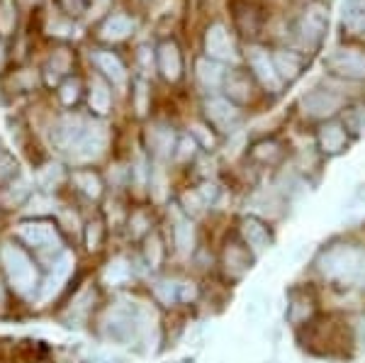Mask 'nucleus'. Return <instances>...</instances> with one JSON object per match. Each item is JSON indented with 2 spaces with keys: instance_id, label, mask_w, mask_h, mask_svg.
I'll list each match as a JSON object with an SVG mask.
<instances>
[{
  "instance_id": "nucleus-28",
  "label": "nucleus",
  "mask_w": 365,
  "mask_h": 363,
  "mask_svg": "<svg viewBox=\"0 0 365 363\" xmlns=\"http://www.w3.org/2000/svg\"><path fill=\"white\" fill-rule=\"evenodd\" d=\"M173 244L178 249V254H190L195 247V227L187 218H178L173 222Z\"/></svg>"
},
{
  "instance_id": "nucleus-27",
  "label": "nucleus",
  "mask_w": 365,
  "mask_h": 363,
  "mask_svg": "<svg viewBox=\"0 0 365 363\" xmlns=\"http://www.w3.org/2000/svg\"><path fill=\"white\" fill-rule=\"evenodd\" d=\"M132 276H134V268L125 256H117V259L110 261L108 266H105V273H103L105 283L113 285V288H120V285L129 283Z\"/></svg>"
},
{
  "instance_id": "nucleus-30",
  "label": "nucleus",
  "mask_w": 365,
  "mask_h": 363,
  "mask_svg": "<svg viewBox=\"0 0 365 363\" xmlns=\"http://www.w3.org/2000/svg\"><path fill=\"white\" fill-rule=\"evenodd\" d=\"M81 96H83V83L76 76H68L66 81L58 83V101H61L63 108H73L81 101Z\"/></svg>"
},
{
  "instance_id": "nucleus-4",
  "label": "nucleus",
  "mask_w": 365,
  "mask_h": 363,
  "mask_svg": "<svg viewBox=\"0 0 365 363\" xmlns=\"http://www.w3.org/2000/svg\"><path fill=\"white\" fill-rule=\"evenodd\" d=\"M17 242L25 249L34 251L39 259L51 263L58 254H63V237L58 232V225L49 218H29L15 227Z\"/></svg>"
},
{
  "instance_id": "nucleus-45",
  "label": "nucleus",
  "mask_w": 365,
  "mask_h": 363,
  "mask_svg": "<svg viewBox=\"0 0 365 363\" xmlns=\"http://www.w3.org/2000/svg\"><path fill=\"white\" fill-rule=\"evenodd\" d=\"M197 193H200V198H202V203L205 205H212L217 200V195H220V190H217V185L215 183H207V180H205L202 185H200V188H195Z\"/></svg>"
},
{
  "instance_id": "nucleus-20",
  "label": "nucleus",
  "mask_w": 365,
  "mask_h": 363,
  "mask_svg": "<svg viewBox=\"0 0 365 363\" xmlns=\"http://www.w3.org/2000/svg\"><path fill=\"white\" fill-rule=\"evenodd\" d=\"M241 237L249 244V249L253 254H263L270 247V232L258 218H244L241 220Z\"/></svg>"
},
{
  "instance_id": "nucleus-48",
  "label": "nucleus",
  "mask_w": 365,
  "mask_h": 363,
  "mask_svg": "<svg viewBox=\"0 0 365 363\" xmlns=\"http://www.w3.org/2000/svg\"><path fill=\"white\" fill-rule=\"evenodd\" d=\"M3 63H5V51H3V42H0V71H3Z\"/></svg>"
},
{
  "instance_id": "nucleus-26",
  "label": "nucleus",
  "mask_w": 365,
  "mask_h": 363,
  "mask_svg": "<svg viewBox=\"0 0 365 363\" xmlns=\"http://www.w3.org/2000/svg\"><path fill=\"white\" fill-rule=\"evenodd\" d=\"M314 312V300L307 295V292H292L290 302H287V322L290 324H302L307 322Z\"/></svg>"
},
{
  "instance_id": "nucleus-39",
  "label": "nucleus",
  "mask_w": 365,
  "mask_h": 363,
  "mask_svg": "<svg viewBox=\"0 0 365 363\" xmlns=\"http://www.w3.org/2000/svg\"><path fill=\"white\" fill-rule=\"evenodd\" d=\"M146 263H149L151 268H156L158 263H161V256H163V247H161V239H158V234H149L146 237Z\"/></svg>"
},
{
  "instance_id": "nucleus-31",
  "label": "nucleus",
  "mask_w": 365,
  "mask_h": 363,
  "mask_svg": "<svg viewBox=\"0 0 365 363\" xmlns=\"http://www.w3.org/2000/svg\"><path fill=\"white\" fill-rule=\"evenodd\" d=\"M178 288H180L178 280L158 278L154 283V295L161 305H173V302H178Z\"/></svg>"
},
{
  "instance_id": "nucleus-23",
  "label": "nucleus",
  "mask_w": 365,
  "mask_h": 363,
  "mask_svg": "<svg viewBox=\"0 0 365 363\" xmlns=\"http://www.w3.org/2000/svg\"><path fill=\"white\" fill-rule=\"evenodd\" d=\"M341 25L351 34H365V0H344Z\"/></svg>"
},
{
  "instance_id": "nucleus-9",
  "label": "nucleus",
  "mask_w": 365,
  "mask_h": 363,
  "mask_svg": "<svg viewBox=\"0 0 365 363\" xmlns=\"http://www.w3.org/2000/svg\"><path fill=\"white\" fill-rule=\"evenodd\" d=\"M344 105V98L339 96L331 88H312V91L304 93L299 98V108L307 117H314V120H327V117L336 115Z\"/></svg>"
},
{
  "instance_id": "nucleus-33",
  "label": "nucleus",
  "mask_w": 365,
  "mask_h": 363,
  "mask_svg": "<svg viewBox=\"0 0 365 363\" xmlns=\"http://www.w3.org/2000/svg\"><path fill=\"white\" fill-rule=\"evenodd\" d=\"M61 180H63V171L58 166H44V168H39V173H37V183L44 193L56 190L58 185H61Z\"/></svg>"
},
{
  "instance_id": "nucleus-18",
  "label": "nucleus",
  "mask_w": 365,
  "mask_h": 363,
  "mask_svg": "<svg viewBox=\"0 0 365 363\" xmlns=\"http://www.w3.org/2000/svg\"><path fill=\"white\" fill-rule=\"evenodd\" d=\"M88 108L96 117H105L113 108V86L103 76H93L88 83Z\"/></svg>"
},
{
  "instance_id": "nucleus-35",
  "label": "nucleus",
  "mask_w": 365,
  "mask_h": 363,
  "mask_svg": "<svg viewBox=\"0 0 365 363\" xmlns=\"http://www.w3.org/2000/svg\"><path fill=\"white\" fill-rule=\"evenodd\" d=\"M93 3H96V0H56L58 10H61L66 17H71V20L83 17L88 10L93 8Z\"/></svg>"
},
{
  "instance_id": "nucleus-43",
  "label": "nucleus",
  "mask_w": 365,
  "mask_h": 363,
  "mask_svg": "<svg viewBox=\"0 0 365 363\" xmlns=\"http://www.w3.org/2000/svg\"><path fill=\"white\" fill-rule=\"evenodd\" d=\"M182 208H185V213H190V215H200L202 213L207 205L202 203V198H200V193L197 190H190V193H182Z\"/></svg>"
},
{
  "instance_id": "nucleus-42",
  "label": "nucleus",
  "mask_w": 365,
  "mask_h": 363,
  "mask_svg": "<svg viewBox=\"0 0 365 363\" xmlns=\"http://www.w3.org/2000/svg\"><path fill=\"white\" fill-rule=\"evenodd\" d=\"M149 227H151V220L146 213H137L132 215V220H129V232H132V237H141V234H149Z\"/></svg>"
},
{
  "instance_id": "nucleus-13",
  "label": "nucleus",
  "mask_w": 365,
  "mask_h": 363,
  "mask_svg": "<svg viewBox=\"0 0 365 363\" xmlns=\"http://www.w3.org/2000/svg\"><path fill=\"white\" fill-rule=\"evenodd\" d=\"M144 139H146L149 151L156 156V159H168V156H173L175 144H178L173 127H168L166 122H154V125H149Z\"/></svg>"
},
{
  "instance_id": "nucleus-40",
  "label": "nucleus",
  "mask_w": 365,
  "mask_h": 363,
  "mask_svg": "<svg viewBox=\"0 0 365 363\" xmlns=\"http://www.w3.org/2000/svg\"><path fill=\"white\" fill-rule=\"evenodd\" d=\"M134 110H137V115L141 117L149 110V86H146L144 78H139L137 83H134Z\"/></svg>"
},
{
  "instance_id": "nucleus-19",
  "label": "nucleus",
  "mask_w": 365,
  "mask_h": 363,
  "mask_svg": "<svg viewBox=\"0 0 365 363\" xmlns=\"http://www.w3.org/2000/svg\"><path fill=\"white\" fill-rule=\"evenodd\" d=\"M222 88H225V98L227 101H232L234 105H244L253 98L251 78L244 71H239V68H232V71L227 68V76H225V83H222Z\"/></svg>"
},
{
  "instance_id": "nucleus-17",
  "label": "nucleus",
  "mask_w": 365,
  "mask_h": 363,
  "mask_svg": "<svg viewBox=\"0 0 365 363\" xmlns=\"http://www.w3.org/2000/svg\"><path fill=\"white\" fill-rule=\"evenodd\" d=\"M273 63H275V71H278L282 83H295L299 76H302L304 66H307V58L299 54V51H292V49H275Z\"/></svg>"
},
{
  "instance_id": "nucleus-50",
  "label": "nucleus",
  "mask_w": 365,
  "mask_h": 363,
  "mask_svg": "<svg viewBox=\"0 0 365 363\" xmlns=\"http://www.w3.org/2000/svg\"><path fill=\"white\" fill-rule=\"evenodd\" d=\"M91 363H113V361H91Z\"/></svg>"
},
{
  "instance_id": "nucleus-1",
  "label": "nucleus",
  "mask_w": 365,
  "mask_h": 363,
  "mask_svg": "<svg viewBox=\"0 0 365 363\" xmlns=\"http://www.w3.org/2000/svg\"><path fill=\"white\" fill-rule=\"evenodd\" d=\"M51 146L63 156V159L73 163H88L96 161L105 154V146H108V127L100 120H91L83 115H61L54 120L49 130Z\"/></svg>"
},
{
  "instance_id": "nucleus-10",
  "label": "nucleus",
  "mask_w": 365,
  "mask_h": 363,
  "mask_svg": "<svg viewBox=\"0 0 365 363\" xmlns=\"http://www.w3.org/2000/svg\"><path fill=\"white\" fill-rule=\"evenodd\" d=\"M202 44H205V56L207 58H215V61H220V63L237 61V44H234L232 34L227 32V27L220 25V22L207 27Z\"/></svg>"
},
{
  "instance_id": "nucleus-6",
  "label": "nucleus",
  "mask_w": 365,
  "mask_h": 363,
  "mask_svg": "<svg viewBox=\"0 0 365 363\" xmlns=\"http://www.w3.org/2000/svg\"><path fill=\"white\" fill-rule=\"evenodd\" d=\"M329 73L339 76L346 81H365V49L358 46H341L331 51L324 61Z\"/></svg>"
},
{
  "instance_id": "nucleus-12",
  "label": "nucleus",
  "mask_w": 365,
  "mask_h": 363,
  "mask_svg": "<svg viewBox=\"0 0 365 363\" xmlns=\"http://www.w3.org/2000/svg\"><path fill=\"white\" fill-rule=\"evenodd\" d=\"M317 146H319L322 154L327 156H339L349 149V130L344 127V122L329 120L324 122L317 132Z\"/></svg>"
},
{
  "instance_id": "nucleus-7",
  "label": "nucleus",
  "mask_w": 365,
  "mask_h": 363,
  "mask_svg": "<svg viewBox=\"0 0 365 363\" xmlns=\"http://www.w3.org/2000/svg\"><path fill=\"white\" fill-rule=\"evenodd\" d=\"M246 61H249V71L253 78L258 81L266 91L270 93H280L282 91V81L278 71H275V63H273V51H268L266 46H258L251 44L246 49Z\"/></svg>"
},
{
  "instance_id": "nucleus-3",
  "label": "nucleus",
  "mask_w": 365,
  "mask_h": 363,
  "mask_svg": "<svg viewBox=\"0 0 365 363\" xmlns=\"http://www.w3.org/2000/svg\"><path fill=\"white\" fill-rule=\"evenodd\" d=\"M322 276L339 283H363L365 285V249L353 244H334L324 249L317 259Z\"/></svg>"
},
{
  "instance_id": "nucleus-11",
  "label": "nucleus",
  "mask_w": 365,
  "mask_h": 363,
  "mask_svg": "<svg viewBox=\"0 0 365 363\" xmlns=\"http://www.w3.org/2000/svg\"><path fill=\"white\" fill-rule=\"evenodd\" d=\"M156 56V68L161 73V78L166 83H178L182 78V54H180V46L173 39H161L154 49Z\"/></svg>"
},
{
  "instance_id": "nucleus-38",
  "label": "nucleus",
  "mask_w": 365,
  "mask_h": 363,
  "mask_svg": "<svg viewBox=\"0 0 365 363\" xmlns=\"http://www.w3.org/2000/svg\"><path fill=\"white\" fill-rule=\"evenodd\" d=\"M83 237H86V249L88 251H98L100 244H103V222H100V220L88 222L86 230H83Z\"/></svg>"
},
{
  "instance_id": "nucleus-47",
  "label": "nucleus",
  "mask_w": 365,
  "mask_h": 363,
  "mask_svg": "<svg viewBox=\"0 0 365 363\" xmlns=\"http://www.w3.org/2000/svg\"><path fill=\"white\" fill-rule=\"evenodd\" d=\"M358 334H361V342H363V347H365V317L361 319V327H358Z\"/></svg>"
},
{
  "instance_id": "nucleus-37",
  "label": "nucleus",
  "mask_w": 365,
  "mask_h": 363,
  "mask_svg": "<svg viewBox=\"0 0 365 363\" xmlns=\"http://www.w3.org/2000/svg\"><path fill=\"white\" fill-rule=\"evenodd\" d=\"M195 154H197V142L190 137V134H182V137L178 139V144H175V151H173L175 161L185 163V161H190Z\"/></svg>"
},
{
  "instance_id": "nucleus-15",
  "label": "nucleus",
  "mask_w": 365,
  "mask_h": 363,
  "mask_svg": "<svg viewBox=\"0 0 365 363\" xmlns=\"http://www.w3.org/2000/svg\"><path fill=\"white\" fill-rule=\"evenodd\" d=\"M91 58H93V63H96V68H98V76H103L110 86L122 88L127 83V66L122 63V58L117 54L100 49V51H93Z\"/></svg>"
},
{
  "instance_id": "nucleus-29",
  "label": "nucleus",
  "mask_w": 365,
  "mask_h": 363,
  "mask_svg": "<svg viewBox=\"0 0 365 363\" xmlns=\"http://www.w3.org/2000/svg\"><path fill=\"white\" fill-rule=\"evenodd\" d=\"M17 29V8L15 0H0V42L13 39Z\"/></svg>"
},
{
  "instance_id": "nucleus-22",
  "label": "nucleus",
  "mask_w": 365,
  "mask_h": 363,
  "mask_svg": "<svg viewBox=\"0 0 365 363\" xmlns=\"http://www.w3.org/2000/svg\"><path fill=\"white\" fill-rule=\"evenodd\" d=\"M71 183H73V188L83 198H88V200H100L103 188H105L103 178H100L93 168H76V171L71 173Z\"/></svg>"
},
{
  "instance_id": "nucleus-16",
  "label": "nucleus",
  "mask_w": 365,
  "mask_h": 363,
  "mask_svg": "<svg viewBox=\"0 0 365 363\" xmlns=\"http://www.w3.org/2000/svg\"><path fill=\"white\" fill-rule=\"evenodd\" d=\"M134 29H137V22H134L132 17L125 13H115V15H108L98 25V37L103 39V42L117 44L132 37Z\"/></svg>"
},
{
  "instance_id": "nucleus-34",
  "label": "nucleus",
  "mask_w": 365,
  "mask_h": 363,
  "mask_svg": "<svg viewBox=\"0 0 365 363\" xmlns=\"http://www.w3.org/2000/svg\"><path fill=\"white\" fill-rule=\"evenodd\" d=\"M344 127L353 134H363L365 132V103H358L353 108L346 110L344 117Z\"/></svg>"
},
{
  "instance_id": "nucleus-5",
  "label": "nucleus",
  "mask_w": 365,
  "mask_h": 363,
  "mask_svg": "<svg viewBox=\"0 0 365 363\" xmlns=\"http://www.w3.org/2000/svg\"><path fill=\"white\" fill-rule=\"evenodd\" d=\"M327 29H329V8L319 3V0H312L297 20V37L309 49H317L324 42V37H327Z\"/></svg>"
},
{
  "instance_id": "nucleus-14",
  "label": "nucleus",
  "mask_w": 365,
  "mask_h": 363,
  "mask_svg": "<svg viewBox=\"0 0 365 363\" xmlns=\"http://www.w3.org/2000/svg\"><path fill=\"white\" fill-rule=\"evenodd\" d=\"M76 63V54L66 46H61V49H54L51 51V56L44 61L42 66V76H44V83L46 86H58L61 81H66L71 76V68H73Z\"/></svg>"
},
{
  "instance_id": "nucleus-21",
  "label": "nucleus",
  "mask_w": 365,
  "mask_h": 363,
  "mask_svg": "<svg viewBox=\"0 0 365 363\" xmlns=\"http://www.w3.org/2000/svg\"><path fill=\"white\" fill-rule=\"evenodd\" d=\"M195 76H197V83L205 88V91H217L225 83V76H227V68L225 63L215 61V58H197L195 61Z\"/></svg>"
},
{
  "instance_id": "nucleus-25",
  "label": "nucleus",
  "mask_w": 365,
  "mask_h": 363,
  "mask_svg": "<svg viewBox=\"0 0 365 363\" xmlns=\"http://www.w3.org/2000/svg\"><path fill=\"white\" fill-rule=\"evenodd\" d=\"M93 305H96V288L91 283L83 285L73 297H71V305H68V317L71 322L76 319H86L88 315L93 312Z\"/></svg>"
},
{
  "instance_id": "nucleus-32",
  "label": "nucleus",
  "mask_w": 365,
  "mask_h": 363,
  "mask_svg": "<svg viewBox=\"0 0 365 363\" xmlns=\"http://www.w3.org/2000/svg\"><path fill=\"white\" fill-rule=\"evenodd\" d=\"M253 159H258L261 163H275L282 156V149L278 142H273V139H266V142H258L253 146L251 151Z\"/></svg>"
},
{
  "instance_id": "nucleus-24",
  "label": "nucleus",
  "mask_w": 365,
  "mask_h": 363,
  "mask_svg": "<svg viewBox=\"0 0 365 363\" xmlns=\"http://www.w3.org/2000/svg\"><path fill=\"white\" fill-rule=\"evenodd\" d=\"M251 268V256L244 247H239L237 242H229L225 247V271L232 278H239L241 273Z\"/></svg>"
},
{
  "instance_id": "nucleus-36",
  "label": "nucleus",
  "mask_w": 365,
  "mask_h": 363,
  "mask_svg": "<svg viewBox=\"0 0 365 363\" xmlns=\"http://www.w3.org/2000/svg\"><path fill=\"white\" fill-rule=\"evenodd\" d=\"M17 178V161L10 151L0 149V185H8Z\"/></svg>"
},
{
  "instance_id": "nucleus-44",
  "label": "nucleus",
  "mask_w": 365,
  "mask_h": 363,
  "mask_svg": "<svg viewBox=\"0 0 365 363\" xmlns=\"http://www.w3.org/2000/svg\"><path fill=\"white\" fill-rule=\"evenodd\" d=\"M197 297V285L192 280H182L178 288V302H192Z\"/></svg>"
},
{
  "instance_id": "nucleus-8",
  "label": "nucleus",
  "mask_w": 365,
  "mask_h": 363,
  "mask_svg": "<svg viewBox=\"0 0 365 363\" xmlns=\"http://www.w3.org/2000/svg\"><path fill=\"white\" fill-rule=\"evenodd\" d=\"M202 113H205V120H207V125H212L217 132H222V134L234 132L239 127V122H241L239 105H234L232 101H227L225 96L205 98Z\"/></svg>"
},
{
  "instance_id": "nucleus-2",
  "label": "nucleus",
  "mask_w": 365,
  "mask_h": 363,
  "mask_svg": "<svg viewBox=\"0 0 365 363\" xmlns=\"http://www.w3.org/2000/svg\"><path fill=\"white\" fill-rule=\"evenodd\" d=\"M0 268L8 285L20 297L34 300L42 285V273H39V263L32 259L29 249L22 247L20 242H0Z\"/></svg>"
},
{
  "instance_id": "nucleus-49",
  "label": "nucleus",
  "mask_w": 365,
  "mask_h": 363,
  "mask_svg": "<svg viewBox=\"0 0 365 363\" xmlns=\"http://www.w3.org/2000/svg\"><path fill=\"white\" fill-rule=\"evenodd\" d=\"M20 3H22V5H34L37 0H20Z\"/></svg>"
},
{
  "instance_id": "nucleus-41",
  "label": "nucleus",
  "mask_w": 365,
  "mask_h": 363,
  "mask_svg": "<svg viewBox=\"0 0 365 363\" xmlns=\"http://www.w3.org/2000/svg\"><path fill=\"white\" fill-rule=\"evenodd\" d=\"M207 130H210V127H205V125H192L190 137L195 139L197 146H205V149H215L217 137L212 132H207Z\"/></svg>"
},
{
  "instance_id": "nucleus-46",
  "label": "nucleus",
  "mask_w": 365,
  "mask_h": 363,
  "mask_svg": "<svg viewBox=\"0 0 365 363\" xmlns=\"http://www.w3.org/2000/svg\"><path fill=\"white\" fill-rule=\"evenodd\" d=\"M8 312V290H5V285L0 283V315Z\"/></svg>"
}]
</instances>
